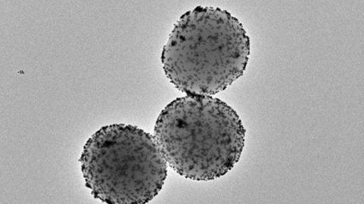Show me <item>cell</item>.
Wrapping results in <instances>:
<instances>
[{
	"label": "cell",
	"mask_w": 364,
	"mask_h": 204,
	"mask_svg": "<svg viewBox=\"0 0 364 204\" xmlns=\"http://www.w3.org/2000/svg\"><path fill=\"white\" fill-rule=\"evenodd\" d=\"M250 54V39L239 19L220 8L198 6L175 24L161 63L176 88L211 96L244 75Z\"/></svg>",
	"instance_id": "obj_1"
},
{
	"label": "cell",
	"mask_w": 364,
	"mask_h": 204,
	"mask_svg": "<svg viewBox=\"0 0 364 204\" xmlns=\"http://www.w3.org/2000/svg\"><path fill=\"white\" fill-rule=\"evenodd\" d=\"M245 131L240 116L225 102L187 95L161 111L154 139L179 175L208 181L224 176L240 161Z\"/></svg>",
	"instance_id": "obj_2"
},
{
	"label": "cell",
	"mask_w": 364,
	"mask_h": 204,
	"mask_svg": "<svg viewBox=\"0 0 364 204\" xmlns=\"http://www.w3.org/2000/svg\"><path fill=\"white\" fill-rule=\"evenodd\" d=\"M80 162L92 195L110 204L149 203L168 176V163L154 137L132 125L112 124L96 131Z\"/></svg>",
	"instance_id": "obj_3"
}]
</instances>
